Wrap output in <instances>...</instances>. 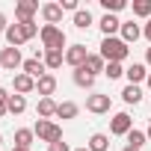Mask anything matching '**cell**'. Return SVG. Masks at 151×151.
Segmentation results:
<instances>
[{
  "label": "cell",
  "instance_id": "6da1fadb",
  "mask_svg": "<svg viewBox=\"0 0 151 151\" xmlns=\"http://www.w3.org/2000/svg\"><path fill=\"white\" fill-rule=\"evenodd\" d=\"M127 53H130V47H127L122 39H116V36H110V39L101 42V56H104V62H122V59H127Z\"/></svg>",
  "mask_w": 151,
  "mask_h": 151
},
{
  "label": "cell",
  "instance_id": "7a4b0ae2",
  "mask_svg": "<svg viewBox=\"0 0 151 151\" xmlns=\"http://www.w3.org/2000/svg\"><path fill=\"white\" fill-rule=\"evenodd\" d=\"M33 133H36L42 142H47V145H53V142H59V139H62V127H59V124H53L50 119H39V122H36V127H33Z\"/></svg>",
  "mask_w": 151,
  "mask_h": 151
},
{
  "label": "cell",
  "instance_id": "3957f363",
  "mask_svg": "<svg viewBox=\"0 0 151 151\" xmlns=\"http://www.w3.org/2000/svg\"><path fill=\"white\" fill-rule=\"evenodd\" d=\"M39 36H42L45 50H62V47H65V33H62L59 27H53V24H45Z\"/></svg>",
  "mask_w": 151,
  "mask_h": 151
},
{
  "label": "cell",
  "instance_id": "277c9868",
  "mask_svg": "<svg viewBox=\"0 0 151 151\" xmlns=\"http://www.w3.org/2000/svg\"><path fill=\"white\" fill-rule=\"evenodd\" d=\"M86 59H89L86 45H71V47L65 50V62H68V65H74V68H83V65H86Z\"/></svg>",
  "mask_w": 151,
  "mask_h": 151
},
{
  "label": "cell",
  "instance_id": "5b68a950",
  "mask_svg": "<svg viewBox=\"0 0 151 151\" xmlns=\"http://www.w3.org/2000/svg\"><path fill=\"white\" fill-rule=\"evenodd\" d=\"M110 130H113L116 136H127V133L133 130V119H130L127 113H116L113 122H110Z\"/></svg>",
  "mask_w": 151,
  "mask_h": 151
},
{
  "label": "cell",
  "instance_id": "8992f818",
  "mask_svg": "<svg viewBox=\"0 0 151 151\" xmlns=\"http://www.w3.org/2000/svg\"><path fill=\"white\" fill-rule=\"evenodd\" d=\"M0 65H3L6 71H15V68H21V65H24V59H21V50H18V47H3V53H0Z\"/></svg>",
  "mask_w": 151,
  "mask_h": 151
},
{
  "label": "cell",
  "instance_id": "52a82bcc",
  "mask_svg": "<svg viewBox=\"0 0 151 151\" xmlns=\"http://www.w3.org/2000/svg\"><path fill=\"white\" fill-rule=\"evenodd\" d=\"M110 107H113L110 95H89V98H86V110H89V113L104 116V113H110Z\"/></svg>",
  "mask_w": 151,
  "mask_h": 151
},
{
  "label": "cell",
  "instance_id": "ba28073f",
  "mask_svg": "<svg viewBox=\"0 0 151 151\" xmlns=\"http://www.w3.org/2000/svg\"><path fill=\"white\" fill-rule=\"evenodd\" d=\"M39 3L36 0H21V3L15 6V15H18V24H33V15H36Z\"/></svg>",
  "mask_w": 151,
  "mask_h": 151
},
{
  "label": "cell",
  "instance_id": "9c48e42d",
  "mask_svg": "<svg viewBox=\"0 0 151 151\" xmlns=\"http://www.w3.org/2000/svg\"><path fill=\"white\" fill-rule=\"evenodd\" d=\"M21 68H24V74H27V77H33V80H39V77H45V74H47V71H45V62H42L39 56L24 59V65H21Z\"/></svg>",
  "mask_w": 151,
  "mask_h": 151
},
{
  "label": "cell",
  "instance_id": "30bf717a",
  "mask_svg": "<svg viewBox=\"0 0 151 151\" xmlns=\"http://www.w3.org/2000/svg\"><path fill=\"white\" fill-rule=\"evenodd\" d=\"M12 89H15L18 95H27V92L36 89V80L27 77V74H15V77H12Z\"/></svg>",
  "mask_w": 151,
  "mask_h": 151
},
{
  "label": "cell",
  "instance_id": "8fae6325",
  "mask_svg": "<svg viewBox=\"0 0 151 151\" xmlns=\"http://www.w3.org/2000/svg\"><path fill=\"white\" fill-rule=\"evenodd\" d=\"M36 89H39L42 98H50V95L56 92V77H53V74H45V77H39V80H36Z\"/></svg>",
  "mask_w": 151,
  "mask_h": 151
},
{
  "label": "cell",
  "instance_id": "7c38bea8",
  "mask_svg": "<svg viewBox=\"0 0 151 151\" xmlns=\"http://www.w3.org/2000/svg\"><path fill=\"white\" fill-rule=\"evenodd\" d=\"M42 18L56 27V24L62 21V6H59V3H45V6H42Z\"/></svg>",
  "mask_w": 151,
  "mask_h": 151
},
{
  "label": "cell",
  "instance_id": "4fadbf2b",
  "mask_svg": "<svg viewBox=\"0 0 151 151\" xmlns=\"http://www.w3.org/2000/svg\"><path fill=\"white\" fill-rule=\"evenodd\" d=\"M6 42H9V47H21V45L27 42L24 27H21V24H9V30H6Z\"/></svg>",
  "mask_w": 151,
  "mask_h": 151
},
{
  "label": "cell",
  "instance_id": "5bb4252c",
  "mask_svg": "<svg viewBox=\"0 0 151 151\" xmlns=\"http://www.w3.org/2000/svg\"><path fill=\"white\" fill-rule=\"evenodd\" d=\"M124 74H127V80H130V86H136V83L148 80V71H145V65H142V62H133L130 68H124Z\"/></svg>",
  "mask_w": 151,
  "mask_h": 151
},
{
  "label": "cell",
  "instance_id": "9a60e30c",
  "mask_svg": "<svg viewBox=\"0 0 151 151\" xmlns=\"http://www.w3.org/2000/svg\"><path fill=\"white\" fill-rule=\"evenodd\" d=\"M56 107H59V104H56L53 98H42L39 107H36V113H39V119H53V116H56Z\"/></svg>",
  "mask_w": 151,
  "mask_h": 151
},
{
  "label": "cell",
  "instance_id": "2e32d148",
  "mask_svg": "<svg viewBox=\"0 0 151 151\" xmlns=\"http://www.w3.org/2000/svg\"><path fill=\"white\" fill-rule=\"evenodd\" d=\"M83 68L92 74V77H98V74H101L107 65H104V56H101V53H89V59H86V65H83Z\"/></svg>",
  "mask_w": 151,
  "mask_h": 151
},
{
  "label": "cell",
  "instance_id": "e0dca14e",
  "mask_svg": "<svg viewBox=\"0 0 151 151\" xmlns=\"http://www.w3.org/2000/svg\"><path fill=\"white\" fill-rule=\"evenodd\" d=\"M101 30H104V39H110L113 33L122 30V21H119L116 15H104V18H101Z\"/></svg>",
  "mask_w": 151,
  "mask_h": 151
},
{
  "label": "cell",
  "instance_id": "ac0fdd59",
  "mask_svg": "<svg viewBox=\"0 0 151 151\" xmlns=\"http://www.w3.org/2000/svg\"><path fill=\"white\" fill-rule=\"evenodd\" d=\"M74 83H77L80 89H92L95 86V77H92L86 68H74Z\"/></svg>",
  "mask_w": 151,
  "mask_h": 151
},
{
  "label": "cell",
  "instance_id": "d6986e66",
  "mask_svg": "<svg viewBox=\"0 0 151 151\" xmlns=\"http://www.w3.org/2000/svg\"><path fill=\"white\" fill-rule=\"evenodd\" d=\"M139 36H142V30H139V27H136L133 21H127V24H122V42H124V45H130V42H136Z\"/></svg>",
  "mask_w": 151,
  "mask_h": 151
},
{
  "label": "cell",
  "instance_id": "ffe728a7",
  "mask_svg": "<svg viewBox=\"0 0 151 151\" xmlns=\"http://www.w3.org/2000/svg\"><path fill=\"white\" fill-rule=\"evenodd\" d=\"M33 139H36V133H33L30 127L15 130V148H30V145H33Z\"/></svg>",
  "mask_w": 151,
  "mask_h": 151
},
{
  "label": "cell",
  "instance_id": "44dd1931",
  "mask_svg": "<svg viewBox=\"0 0 151 151\" xmlns=\"http://www.w3.org/2000/svg\"><path fill=\"white\" fill-rule=\"evenodd\" d=\"M77 113H80V107L74 104V101H62V104L56 107V116H59V119H74Z\"/></svg>",
  "mask_w": 151,
  "mask_h": 151
},
{
  "label": "cell",
  "instance_id": "7402d4cb",
  "mask_svg": "<svg viewBox=\"0 0 151 151\" xmlns=\"http://www.w3.org/2000/svg\"><path fill=\"white\" fill-rule=\"evenodd\" d=\"M62 59H65V53L62 50H45V68H59L62 65Z\"/></svg>",
  "mask_w": 151,
  "mask_h": 151
},
{
  "label": "cell",
  "instance_id": "603a6c76",
  "mask_svg": "<svg viewBox=\"0 0 151 151\" xmlns=\"http://www.w3.org/2000/svg\"><path fill=\"white\" fill-rule=\"evenodd\" d=\"M107 148H110L107 133H92L89 136V151H107Z\"/></svg>",
  "mask_w": 151,
  "mask_h": 151
},
{
  "label": "cell",
  "instance_id": "cb8c5ba5",
  "mask_svg": "<svg viewBox=\"0 0 151 151\" xmlns=\"http://www.w3.org/2000/svg\"><path fill=\"white\" fill-rule=\"evenodd\" d=\"M122 98H124V104H139V101H142V89L127 83V86H124V92H122Z\"/></svg>",
  "mask_w": 151,
  "mask_h": 151
},
{
  "label": "cell",
  "instance_id": "d4e9b609",
  "mask_svg": "<svg viewBox=\"0 0 151 151\" xmlns=\"http://www.w3.org/2000/svg\"><path fill=\"white\" fill-rule=\"evenodd\" d=\"M74 27H77V30H86V27H92V12H89V9L74 12Z\"/></svg>",
  "mask_w": 151,
  "mask_h": 151
},
{
  "label": "cell",
  "instance_id": "484cf974",
  "mask_svg": "<svg viewBox=\"0 0 151 151\" xmlns=\"http://www.w3.org/2000/svg\"><path fill=\"white\" fill-rule=\"evenodd\" d=\"M24 110H27V98H24V95H12V98H9V113H12V116H21Z\"/></svg>",
  "mask_w": 151,
  "mask_h": 151
},
{
  "label": "cell",
  "instance_id": "4316f807",
  "mask_svg": "<svg viewBox=\"0 0 151 151\" xmlns=\"http://www.w3.org/2000/svg\"><path fill=\"white\" fill-rule=\"evenodd\" d=\"M133 15H139V18H151V0H133Z\"/></svg>",
  "mask_w": 151,
  "mask_h": 151
},
{
  "label": "cell",
  "instance_id": "83f0119b",
  "mask_svg": "<svg viewBox=\"0 0 151 151\" xmlns=\"http://www.w3.org/2000/svg\"><path fill=\"white\" fill-rule=\"evenodd\" d=\"M145 139H148V136H145L142 130H130V133H127V145H130V148H142Z\"/></svg>",
  "mask_w": 151,
  "mask_h": 151
},
{
  "label": "cell",
  "instance_id": "f1b7e54d",
  "mask_svg": "<svg viewBox=\"0 0 151 151\" xmlns=\"http://www.w3.org/2000/svg\"><path fill=\"white\" fill-rule=\"evenodd\" d=\"M104 74H107L110 80H116V77H122V74H124V68H122V62H107Z\"/></svg>",
  "mask_w": 151,
  "mask_h": 151
},
{
  "label": "cell",
  "instance_id": "f546056e",
  "mask_svg": "<svg viewBox=\"0 0 151 151\" xmlns=\"http://www.w3.org/2000/svg\"><path fill=\"white\" fill-rule=\"evenodd\" d=\"M101 6L107 9V15H113V12H119V9H124L127 3H124V0H101Z\"/></svg>",
  "mask_w": 151,
  "mask_h": 151
},
{
  "label": "cell",
  "instance_id": "4dcf8cb0",
  "mask_svg": "<svg viewBox=\"0 0 151 151\" xmlns=\"http://www.w3.org/2000/svg\"><path fill=\"white\" fill-rule=\"evenodd\" d=\"M9 98H12V95H9L3 86H0V116H6V113H9Z\"/></svg>",
  "mask_w": 151,
  "mask_h": 151
},
{
  "label": "cell",
  "instance_id": "1f68e13d",
  "mask_svg": "<svg viewBox=\"0 0 151 151\" xmlns=\"http://www.w3.org/2000/svg\"><path fill=\"white\" fill-rule=\"evenodd\" d=\"M21 27H24V36H27V39H33L36 33H42V30L36 27V21H33V24H21Z\"/></svg>",
  "mask_w": 151,
  "mask_h": 151
},
{
  "label": "cell",
  "instance_id": "d6a6232c",
  "mask_svg": "<svg viewBox=\"0 0 151 151\" xmlns=\"http://www.w3.org/2000/svg\"><path fill=\"white\" fill-rule=\"evenodd\" d=\"M59 6H62V12H65V9H71V12H80V6H77V0H62Z\"/></svg>",
  "mask_w": 151,
  "mask_h": 151
},
{
  "label": "cell",
  "instance_id": "836d02e7",
  "mask_svg": "<svg viewBox=\"0 0 151 151\" xmlns=\"http://www.w3.org/2000/svg\"><path fill=\"white\" fill-rule=\"evenodd\" d=\"M47 151H71V148H68V142H62V139H59V142L47 145Z\"/></svg>",
  "mask_w": 151,
  "mask_h": 151
},
{
  "label": "cell",
  "instance_id": "e575fe53",
  "mask_svg": "<svg viewBox=\"0 0 151 151\" xmlns=\"http://www.w3.org/2000/svg\"><path fill=\"white\" fill-rule=\"evenodd\" d=\"M6 30H9V24H6V15H3V12H0V33H3V36H6Z\"/></svg>",
  "mask_w": 151,
  "mask_h": 151
},
{
  "label": "cell",
  "instance_id": "d590c367",
  "mask_svg": "<svg viewBox=\"0 0 151 151\" xmlns=\"http://www.w3.org/2000/svg\"><path fill=\"white\" fill-rule=\"evenodd\" d=\"M142 36H145V39L151 42V18H148V24H145V30H142Z\"/></svg>",
  "mask_w": 151,
  "mask_h": 151
},
{
  "label": "cell",
  "instance_id": "8d00e7d4",
  "mask_svg": "<svg viewBox=\"0 0 151 151\" xmlns=\"http://www.w3.org/2000/svg\"><path fill=\"white\" fill-rule=\"evenodd\" d=\"M145 62H148V65H151V47H148V50H145Z\"/></svg>",
  "mask_w": 151,
  "mask_h": 151
},
{
  "label": "cell",
  "instance_id": "74e56055",
  "mask_svg": "<svg viewBox=\"0 0 151 151\" xmlns=\"http://www.w3.org/2000/svg\"><path fill=\"white\" fill-rule=\"evenodd\" d=\"M74 151H89V145H83V148H74Z\"/></svg>",
  "mask_w": 151,
  "mask_h": 151
},
{
  "label": "cell",
  "instance_id": "f35d334b",
  "mask_svg": "<svg viewBox=\"0 0 151 151\" xmlns=\"http://www.w3.org/2000/svg\"><path fill=\"white\" fill-rule=\"evenodd\" d=\"M145 83H148V89H151V74H148V80H145Z\"/></svg>",
  "mask_w": 151,
  "mask_h": 151
},
{
  "label": "cell",
  "instance_id": "ab89813d",
  "mask_svg": "<svg viewBox=\"0 0 151 151\" xmlns=\"http://www.w3.org/2000/svg\"><path fill=\"white\" fill-rule=\"evenodd\" d=\"M145 136H148V139H151V127H148V130H145Z\"/></svg>",
  "mask_w": 151,
  "mask_h": 151
},
{
  "label": "cell",
  "instance_id": "60d3db41",
  "mask_svg": "<svg viewBox=\"0 0 151 151\" xmlns=\"http://www.w3.org/2000/svg\"><path fill=\"white\" fill-rule=\"evenodd\" d=\"M12 151H30V148H12Z\"/></svg>",
  "mask_w": 151,
  "mask_h": 151
},
{
  "label": "cell",
  "instance_id": "b9f144b4",
  "mask_svg": "<svg viewBox=\"0 0 151 151\" xmlns=\"http://www.w3.org/2000/svg\"><path fill=\"white\" fill-rule=\"evenodd\" d=\"M124 151H139V148H130V145H127V148H124Z\"/></svg>",
  "mask_w": 151,
  "mask_h": 151
},
{
  "label": "cell",
  "instance_id": "7bdbcfd3",
  "mask_svg": "<svg viewBox=\"0 0 151 151\" xmlns=\"http://www.w3.org/2000/svg\"><path fill=\"white\" fill-rule=\"evenodd\" d=\"M0 145H3V136H0Z\"/></svg>",
  "mask_w": 151,
  "mask_h": 151
},
{
  "label": "cell",
  "instance_id": "ee69618b",
  "mask_svg": "<svg viewBox=\"0 0 151 151\" xmlns=\"http://www.w3.org/2000/svg\"><path fill=\"white\" fill-rule=\"evenodd\" d=\"M0 71H3V65H0Z\"/></svg>",
  "mask_w": 151,
  "mask_h": 151
}]
</instances>
